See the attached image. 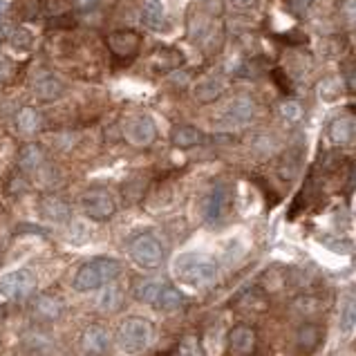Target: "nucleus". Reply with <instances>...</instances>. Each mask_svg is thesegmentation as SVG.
<instances>
[{"label":"nucleus","mask_w":356,"mask_h":356,"mask_svg":"<svg viewBox=\"0 0 356 356\" xmlns=\"http://www.w3.org/2000/svg\"><path fill=\"white\" fill-rule=\"evenodd\" d=\"M175 276L184 285L191 287H209L220 276V265L213 256H204L198 251H189L175 260Z\"/></svg>","instance_id":"nucleus-1"},{"label":"nucleus","mask_w":356,"mask_h":356,"mask_svg":"<svg viewBox=\"0 0 356 356\" xmlns=\"http://www.w3.org/2000/svg\"><path fill=\"white\" fill-rule=\"evenodd\" d=\"M121 276V262L115 258H92L74 276V289L81 294L108 287Z\"/></svg>","instance_id":"nucleus-2"},{"label":"nucleus","mask_w":356,"mask_h":356,"mask_svg":"<svg viewBox=\"0 0 356 356\" xmlns=\"http://www.w3.org/2000/svg\"><path fill=\"white\" fill-rule=\"evenodd\" d=\"M153 323L142 316H130L117 330V345L124 354H142L153 343Z\"/></svg>","instance_id":"nucleus-3"},{"label":"nucleus","mask_w":356,"mask_h":356,"mask_svg":"<svg viewBox=\"0 0 356 356\" xmlns=\"http://www.w3.org/2000/svg\"><path fill=\"white\" fill-rule=\"evenodd\" d=\"M164 245L151 233H142V236H137L130 242V258L142 269H157L164 262Z\"/></svg>","instance_id":"nucleus-4"},{"label":"nucleus","mask_w":356,"mask_h":356,"mask_svg":"<svg viewBox=\"0 0 356 356\" xmlns=\"http://www.w3.org/2000/svg\"><path fill=\"white\" fill-rule=\"evenodd\" d=\"M36 289V276L32 269H16L0 278V296L9 301H23Z\"/></svg>","instance_id":"nucleus-5"},{"label":"nucleus","mask_w":356,"mask_h":356,"mask_svg":"<svg viewBox=\"0 0 356 356\" xmlns=\"http://www.w3.org/2000/svg\"><path fill=\"white\" fill-rule=\"evenodd\" d=\"M254 115H256L254 99L247 97V95H240V97H233L227 106H224L218 124L222 128H229V130L242 128V126H247L251 119H254Z\"/></svg>","instance_id":"nucleus-6"},{"label":"nucleus","mask_w":356,"mask_h":356,"mask_svg":"<svg viewBox=\"0 0 356 356\" xmlns=\"http://www.w3.org/2000/svg\"><path fill=\"white\" fill-rule=\"evenodd\" d=\"M81 209L90 220L106 222L117 213V204H115V198H112L108 191H90V193L83 195Z\"/></svg>","instance_id":"nucleus-7"},{"label":"nucleus","mask_w":356,"mask_h":356,"mask_svg":"<svg viewBox=\"0 0 356 356\" xmlns=\"http://www.w3.org/2000/svg\"><path fill=\"white\" fill-rule=\"evenodd\" d=\"M108 48L112 52V56L117 59H133V56L139 52L142 48V36L133 30H119V32H112L108 36Z\"/></svg>","instance_id":"nucleus-8"},{"label":"nucleus","mask_w":356,"mask_h":356,"mask_svg":"<svg viewBox=\"0 0 356 356\" xmlns=\"http://www.w3.org/2000/svg\"><path fill=\"white\" fill-rule=\"evenodd\" d=\"M81 345L90 356H103L112 348V336L103 325H90L81 336Z\"/></svg>","instance_id":"nucleus-9"},{"label":"nucleus","mask_w":356,"mask_h":356,"mask_svg":"<svg viewBox=\"0 0 356 356\" xmlns=\"http://www.w3.org/2000/svg\"><path fill=\"white\" fill-rule=\"evenodd\" d=\"M126 137H128L130 144H135L139 148L151 146L155 139H157V126H155V121L151 117H146V115L135 117L128 124V128H126Z\"/></svg>","instance_id":"nucleus-10"},{"label":"nucleus","mask_w":356,"mask_h":356,"mask_svg":"<svg viewBox=\"0 0 356 356\" xmlns=\"http://www.w3.org/2000/svg\"><path fill=\"white\" fill-rule=\"evenodd\" d=\"M63 309H65L63 298H56V296H50V294H43V296L36 298L32 312H34V318H36V321H41V323H54L56 318H61Z\"/></svg>","instance_id":"nucleus-11"},{"label":"nucleus","mask_w":356,"mask_h":356,"mask_svg":"<svg viewBox=\"0 0 356 356\" xmlns=\"http://www.w3.org/2000/svg\"><path fill=\"white\" fill-rule=\"evenodd\" d=\"M227 206H229L227 189H224L222 184H218L209 193V198H206V204H204V220L209 222V224H218L224 218V211H227Z\"/></svg>","instance_id":"nucleus-12"},{"label":"nucleus","mask_w":356,"mask_h":356,"mask_svg":"<svg viewBox=\"0 0 356 356\" xmlns=\"http://www.w3.org/2000/svg\"><path fill=\"white\" fill-rule=\"evenodd\" d=\"M229 348L240 356H247L256 350V332L249 325H236L229 332Z\"/></svg>","instance_id":"nucleus-13"},{"label":"nucleus","mask_w":356,"mask_h":356,"mask_svg":"<svg viewBox=\"0 0 356 356\" xmlns=\"http://www.w3.org/2000/svg\"><path fill=\"white\" fill-rule=\"evenodd\" d=\"M39 211L45 220L56 222V224H65L72 218V211H70V204L61 200V198H45L39 204Z\"/></svg>","instance_id":"nucleus-14"},{"label":"nucleus","mask_w":356,"mask_h":356,"mask_svg":"<svg viewBox=\"0 0 356 356\" xmlns=\"http://www.w3.org/2000/svg\"><path fill=\"white\" fill-rule=\"evenodd\" d=\"M356 133V126H354V121L348 119V117H339V119H334L330 128H327V137H330V142L334 146H345V144H350L352 142V137Z\"/></svg>","instance_id":"nucleus-15"},{"label":"nucleus","mask_w":356,"mask_h":356,"mask_svg":"<svg viewBox=\"0 0 356 356\" xmlns=\"http://www.w3.org/2000/svg\"><path fill=\"white\" fill-rule=\"evenodd\" d=\"M34 92L41 101H54L65 92V83L54 74H45L34 83Z\"/></svg>","instance_id":"nucleus-16"},{"label":"nucleus","mask_w":356,"mask_h":356,"mask_svg":"<svg viewBox=\"0 0 356 356\" xmlns=\"http://www.w3.org/2000/svg\"><path fill=\"white\" fill-rule=\"evenodd\" d=\"M224 92V81L220 77H206L195 86V99L200 103H213Z\"/></svg>","instance_id":"nucleus-17"},{"label":"nucleus","mask_w":356,"mask_h":356,"mask_svg":"<svg viewBox=\"0 0 356 356\" xmlns=\"http://www.w3.org/2000/svg\"><path fill=\"white\" fill-rule=\"evenodd\" d=\"M166 283H162V280H155V278H148V280H142V283H137L135 287V296L137 301H142L146 305H157L159 296H162Z\"/></svg>","instance_id":"nucleus-18"},{"label":"nucleus","mask_w":356,"mask_h":356,"mask_svg":"<svg viewBox=\"0 0 356 356\" xmlns=\"http://www.w3.org/2000/svg\"><path fill=\"white\" fill-rule=\"evenodd\" d=\"M339 330L341 334H352L356 330V292L348 294L341 303V316H339Z\"/></svg>","instance_id":"nucleus-19"},{"label":"nucleus","mask_w":356,"mask_h":356,"mask_svg":"<svg viewBox=\"0 0 356 356\" xmlns=\"http://www.w3.org/2000/svg\"><path fill=\"white\" fill-rule=\"evenodd\" d=\"M171 142L175 148H193L204 142V135L195 126H177L171 135Z\"/></svg>","instance_id":"nucleus-20"},{"label":"nucleus","mask_w":356,"mask_h":356,"mask_svg":"<svg viewBox=\"0 0 356 356\" xmlns=\"http://www.w3.org/2000/svg\"><path fill=\"white\" fill-rule=\"evenodd\" d=\"M164 5L159 0H146L144 12H142V23L148 30H162L164 27Z\"/></svg>","instance_id":"nucleus-21"},{"label":"nucleus","mask_w":356,"mask_h":356,"mask_svg":"<svg viewBox=\"0 0 356 356\" xmlns=\"http://www.w3.org/2000/svg\"><path fill=\"white\" fill-rule=\"evenodd\" d=\"M184 63V56L177 50H159L153 56V70L157 72H171L177 70Z\"/></svg>","instance_id":"nucleus-22"},{"label":"nucleus","mask_w":356,"mask_h":356,"mask_svg":"<svg viewBox=\"0 0 356 356\" xmlns=\"http://www.w3.org/2000/svg\"><path fill=\"white\" fill-rule=\"evenodd\" d=\"M296 341H298V350H301V352H305V354L314 352L318 348V343H321V330H318L316 325L307 323V325L301 327V330H298Z\"/></svg>","instance_id":"nucleus-23"},{"label":"nucleus","mask_w":356,"mask_h":356,"mask_svg":"<svg viewBox=\"0 0 356 356\" xmlns=\"http://www.w3.org/2000/svg\"><path fill=\"white\" fill-rule=\"evenodd\" d=\"M184 303H186V298H184V294L180 292V289H175V287H171V285H166L155 307H157V309H162V312H175V309L184 307Z\"/></svg>","instance_id":"nucleus-24"},{"label":"nucleus","mask_w":356,"mask_h":356,"mask_svg":"<svg viewBox=\"0 0 356 356\" xmlns=\"http://www.w3.org/2000/svg\"><path fill=\"white\" fill-rule=\"evenodd\" d=\"M124 303V292L119 285H108L99 296V309L101 312H115Z\"/></svg>","instance_id":"nucleus-25"},{"label":"nucleus","mask_w":356,"mask_h":356,"mask_svg":"<svg viewBox=\"0 0 356 356\" xmlns=\"http://www.w3.org/2000/svg\"><path fill=\"white\" fill-rule=\"evenodd\" d=\"M41 126V117H39V112H36L34 108H23V110H18V115H16V128L21 130V133L25 135H30V133H36Z\"/></svg>","instance_id":"nucleus-26"},{"label":"nucleus","mask_w":356,"mask_h":356,"mask_svg":"<svg viewBox=\"0 0 356 356\" xmlns=\"http://www.w3.org/2000/svg\"><path fill=\"white\" fill-rule=\"evenodd\" d=\"M343 95V83L339 79L334 77H325L318 81V97H321L323 101L327 103H334L336 99H339Z\"/></svg>","instance_id":"nucleus-27"},{"label":"nucleus","mask_w":356,"mask_h":356,"mask_svg":"<svg viewBox=\"0 0 356 356\" xmlns=\"http://www.w3.org/2000/svg\"><path fill=\"white\" fill-rule=\"evenodd\" d=\"M21 168L23 171H34V168H39L43 164V151L36 144H30V146H25L23 151H21Z\"/></svg>","instance_id":"nucleus-28"},{"label":"nucleus","mask_w":356,"mask_h":356,"mask_svg":"<svg viewBox=\"0 0 356 356\" xmlns=\"http://www.w3.org/2000/svg\"><path fill=\"white\" fill-rule=\"evenodd\" d=\"M278 112H280V117H283L287 124H298V121L303 119V106L298 101H285V103H280L278 106Z\"/></svg>","instance_id":"nucleus-29"},{"label":"nucleus","mask_w":356,"mask_h":356,"mask_svg":"<svg viewBox=\"0 0 356 356\" xmlns=\"http://www.w3.org/2000/svg\"><path fill=\"white\" fill-rule=\"evenodd\" d=\"M180 356H204V348L198 336H184L180 341Z\"/></svg>","instance_id":"nucleus-30"},{"label":"nucleus","mask_w":356,"mask_h":356,"mask_svg":"<svg viewBox=\"0 0 356 356\" xmlns=\"http://www.w3.org/2000/svg\"><path fill=\"white\" fill-rule=\"evenodd\" d=\"M12 43H14V48H18V50H30L32 48V34L27 30H16L12 34Z\"/></svg>","instance_id":"nucleus-31"},{"label":"nucleus","mask_w":356,"mask_h":356,"mask_svg":"<svg viewBox=\"0 0 356 356\" xmlns=\"http://www.w3.org/2000/svg\"><path fill=\"white\" fill-rule=\"evenodd\" d=\"M341 16L348 23H356V0H343L341 3Z\"/></svg>","instance_id":"nucleus-32"},{"label":"nucleus","mask_w":356,"mask_h":356,"mask_svg":"<svg viewBox=\"0 0 356 356\" xmlns=\"http://www.w3.org/2000/svg\"><path fill=\"white\" fill-rule=\"evenodd\" d=\"M14 74V63L12 59H7V56L0 54V83H5L9 77Z\"/></svg>","instance_id":"nucleus-33"},{"label":"nucleus","mask_w":356,"mask_h":356,"mask_svg":"<svg viewBox=\"0 0 356 356\" xmlns=\"http://www.w3.org/2000/svg\"><path fill=\"white\" fill-rule=\"evenodd\" d=\"M229 3L233 7H238V9H249V7L256 5V0H229Z\"/></svg>","instance_id":"nucleus-34"},{"label":"nucleus","mask_w":356,"mask_h":356,"mask_svg":"<svg viewBox=\"0 0 356 356\" xmlns=\"http://www.w3.org/2000/svg\"><path fill=\"white\" fill-rule=\"evenodd\" d=\"M7 32H9V27L5 23H0V41H5L7 36H12V34H7Z\"/></svg>","instance_id":"nucleus-35"},{"label":"nucleus","mask_w":356,"mask_h":356,"mask_svg":"<svg viewBox=\"0 0 356 356\" xmlns=\"http://www.w3.org/2000/svg\"><path fill=\"white\" fill-rule=\"evenodd\" d=\"M74 3H77L79 7H90V5H95L97 0H74Z\"/></svg>","instance_id":"nucleus-36"},{"label":"nucleus","mask_w":356,"mask_h":356,"mask_svg":"<svg viewBox=\"0 0 356 356\" xmlns=\"http://www.w3.org/2000/svg\"><path fill=\"white\" fill-rule=\"evenodd\" d=\"M3 9H5V5H3V3H0V12H3Z\"/></svg>","instance_id":"nucleus-37"},{"label":"nucleus","mask_w":356,"mask_h":356,"mask_svg":"<svg viewBox=\"0 0 356 356\" xmlns=\"http://www.w3.org/2000/svg\"><path fill=\"white\" fill-rule=\"evenodd\" d=\"M354 112H356V106H354Z\"/></svg>","instance_id":"nucleus-38"}]
</instances>
